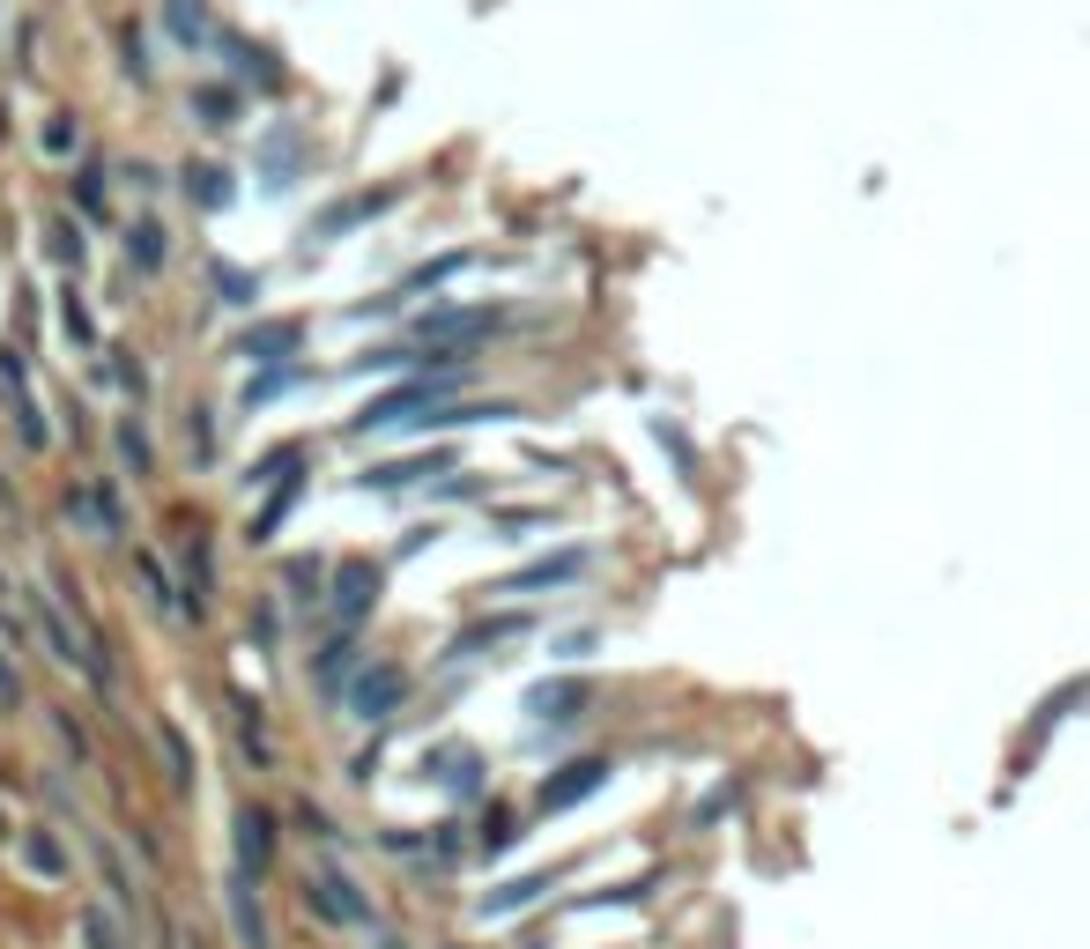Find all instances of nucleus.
Returning <instances> with one entry per match:
<instances>
[{
	"label": "nucleus",
	"instance_id": "obj_1",
	"mask_svg": "<svg viewBox=\"0 0 1090 949\" xmlns=\"http://www.w3.org/2000/svg\"><path fill=\"white\" fill-rule=\"evenodd\" d=\"M304 906L320 912L327 927H349V935L378 920L372 898H364V883H356V875H341V867H312V875H304Z\"/></svg>",
	"mask_w": 1090,
	"mask_h": 949
},
{
	"label": "nucleus",
	"instance_id": "obj_2",
	"mask_svg": "<svg viewBox=\"0 0 1090 949\" xmlns=\"http://www.w3.org/2000/svg\"><path fill=\"white\" fill-rule=\"evenodd\" d=\"M609 757H579V764H556L542 786H535V816H564V809H579L587 794H601L609 786Z\"/></svg>",
	"mask_w": 1090,
	"mask_h": 949
},
{
	"label": "nucleus",
	"instance_id": "obj_3",
	"mask_svg": "<svg viewBox=\"0 0 1090 949\" xmlns=\"http://www.w3.org/2000/svg\"><path fill=\"white\" fill-rule=\"evenodd\" d=\"M401 704H409V675H401V667H364V675L341 690V712H349V720H364V727L393 720Z\"/></svg>",
	"mask_w": 1090,
	"mask_h": 949
},
{
	"label": "nucleus",
	"instance_id": "obj_4",
	"mask_svg": "<svg viewBox=\"0 0 1090 949\" xmlns=\"http://www.w3.org/2000/svg\"><path fill=\"white\" fill-rule=\"evenodd\" d=\"M504 327L498 304H446V312H430L423 320V349H467V341H490V334Z\"/></svg>",
	"mask_w": 1090,
	"mask_h": 949
},
{
	"label": "nucleus",
	"instance_id": "obj_5",
	"mask_svg": "<svg viewBox=\"0 0 1090 949\" xmlns=\"http://www.w3.org/2000/svg\"><path fill=\"white\" fill-rule=\"evenodd\" d=\"M378 586H386V572H378L372 557H341V564H335V586H327V601H335L341 630H356V623L378 609Z\"/></svg>",
	"mask_w": 1090,
	"mask_h": 949
},
{
	"label": "nucleus",
	"instance_id": "obj_6",
	"mask_svg": "<svg viewBox=\"0 0 1090 949\" xmlns=\"http://www.w3.org/2000/svg\"><path fill=\"white\" fill-rule=\"evenodd\" d=\"M593 572V549H556V557H535V564H519V572H504L490 594H556V586H572V578Z\"/></svg>",
	"mask_w": 1090,
	"mask_h": 949
},
{
	"label": "nucleus",
	"instance_id": "obj_7",
	"mask_svg": "<svg viewBox=\"0 0 1090 949\" xmlns=\"http://www.w3.org/2000/svg\"><path fill=\"white\" fill-rule=\"evenodd\" d=\"M223 906H230V935H238V949H267V912H260V875H246V867H230V875H223Z\"/></svg>",
	"mask_w": 1090,
	"mask_h": 949
},
{
	"label": "nucleus",
	"instance_id": "obj_8",
	"mask_svg": "<svg viewBox=\"0 0 1090 949\" xmlns=\"http://www.w3.org/2000/svg\"><path fill=\"white\" fill-rule=\"evenodd\" d=\"M393 201H401V186H372V193L327 201L320 215H312V238H341V230H364V223H378V215H386Z\"/></svg>",
	"mask_w": 1090,
	"mask_h": 949
},
{
	"label": "nucleus",
	"instance_id": "obj_9",
	"mask_svg": "<svg viewBox=\"0 0 1090 949\" xmlns=\"http://www.w3.org/2000/svg\"><path fill=\"white\" fill-rule=\"evenodd\" d=\"M297 349H304V320H260L230 341V357H246V364H290Z\"/></svg>",
	"mask_w": 1090,
	"mask_h": 949
},
{
	"label": "nucleus",
	"instance_id": "obj_10",
	"mask_svg": "<svg viewBox=\"0 0 1090 949\" xmlns=\"http://www.w3.org/2000/svg\"><path fill=\"white\" fill-rule=\"evenodd\" d=\"M423 772H430V779L446 786L453 801H475V794H483V757H475L467 742H446V749H430V757H423Z\"/></svg>",
	"mask_w": 1090,
	"mask_h": 949
},
{
	"label": "nucleus",
	"instance_id": "obj_11",
	"mask_svg": "<svg viewBox=\"0 0 1090 949\" xmlns=\"http://www.w3.org/2000/svg\"><path fill=\"white\" fill-rule=\"evenodd\" d=\"M230 846H238V867H246V875H267V867H275V816H267L260 801H246Z\"/></svg>",
	"mask_w": 1090,
	"mask_h": 949
},
{
	"label": "nucleus",
	"instance_id": "obj_12",
	"mask_svg": "<svg viewBox=\"0 0 1090 949\" xmlns=\"http://www.w3.org/2000/svg\"><path fill=\"white\" fill-rule=\"evenodd\" d=\"M430 475H453V453H409V460H378V467H364L356 483H364V490H416V483H430Z\"/></svg>",
	"mask_w": 1090,
	"mask_h": 949
},
{
	"label": "nucleus",
	"instance_id": "obj_13",
	"mask_svg": "<svg viewBox=\"0 0 1090 949\" xmlns=\"http://www.w3.org/2000/svg\"><path fill=\"white\" fill-rule=\"evenodd\" d=\"M593 690L579 683V675H556V683H535L527 690V720L535 727H564V720H579V704H587Z\"/></svg>",
	"mask_w": 1090,
	"mask_h": 949
},
{
	"label": "nucleus",
	"instance_id": "obj_14",
	"mask_svg": "<svg viewBox=\"0 0 1090 949\" xmlns=\"http://www.w3.org/2000/svg\"><path fill=\"white\" fill-rule=\"evenodd\" d=\"M215 52L246 75V83H260V89H283V60L267 52V45H252L246 30H215Z\"/></svg>",
	"mask_w": 1090,
	"mask_h": 949
},
{
	"label": "nucleus",
	"instance_id": "obj_15",
	"mask_svg": "<svg viewBox=\"0 0 1090 949\" xmlns=\"http://www.w3.org/2000/svg\"><path fill=\"white\" fill-rule=\"evenodd\" d=\"M356 675H364V646H356V630L327 638V653L312 661V683H320V698H341V690H349Z\"/></svg>",
	"mask_w": 1090,
	"mask_h": 949
},
{
	"label": "nucleus",
	"instance_id": "obj_16",
	"mask_svg": "<svg viewBox=\"0 0 1090 949\" xmlns=\"http://www.w3.org/2000/svg\"><path fill=\"white\" fill-rule=\"evenodd\" d=\"M549 890H556V867H535V875H512V883H498V890L483 898V920H504V912H527V906H542Z\"/></svg>",
	"mask_w": 1090,
	"mask_h": 949
},
{
	"label": "nucleus",
	"instance_id": "obj_17",
	"mask_svg": "<svg viewBox=\"0 0 1090 949\" xmlns=\"http://www.w3.org/2000/svg\"><path fill=\"white\" fill-rule=\"evenodd\" d=\"M527 623H535L527 609H512V616H483V623H467V630L453 638V646H446V653H453V661H467V653H483V646H504V638H527Z\"/></svg>",
	"mask_w": 1090,
	"mask_h": 949
},
{
	"label": "nucleus",
	"instance_id": "obj_18",
	"mask_svg": "<svg viewBox=\"0 0 1090 949\" xmlns=\"http://www.w3.org/2000/svg\"><path fill=\"white\" fill-rule=\"evenodd\" d=\"M186 201L209 208V215H215V208H230V201H238V171H230V164H186Z\"/></svg>",
	"mask_w": 1090,
	"mask_h": 949
},
{
	"label": "nucleus",
	"instance_id": "obj_19",
	"mask_svg": "<svg viewBox=\"0 0 1090 949\" xmlns=\"http://www.w3.org/2000/svg\"><path fill=\"white\" fill-rule=\"evenodd\" d=\"M23 867L45 875V883H67V846H60V831H52V824L23 831Z\"/></svg>",
	"mask_w": 1090,
	"mask_h": 949
},
{
	"label": "nucleus",
	"instance_id": "obj_20",
	"mask_svg": "<svg viewBox=\"0 0 1090 949\" xmlns=\"http://www.w3.org/2000/svg\"><path fill=\"white\" fill-rule=\"evenodd\" d=\"M164 38L186 45V52H193V45H215L209 8H201V0H164Z\"/></svg>",
	"mask_w": 1090,
	"mask_h": 949
},
{
	"label": "nucleus",
	"instance_id": "obj_21",
	"mask_svg": "<svg viewBox=\"0 0 1090 949\" xmlns=\"http://www.w3.org/2000/svg\"><path fill=\"white\" fill-rule=\"evenodd\" d=\"M238 112H246V97H238L230 83H201L193 89V126L223 134V126H238Z\"/></svg>",
	"mask_w": 1090,
	"mask_h": 949
},
{
	"label": "nucleus",
	"instance_id": "obj_22",
	"mask_svg": "<svg viewBox=\"0 0 1090 949\" xmlns=\"http://www.w3.org/2000/svg\"><path fill=\"white\" fill-rule=\"evenodd\" d=\"M126 252H134V267H141V275H156V267L171 260V230L156 223V215H141V223L126 230Z\"/></svg>",
	"mask_w": 1090,
	"mask_h": 949
},
{
	"label": "nucleus",
	"instance_id": "obj_23",
	"mask_svg": "<svg viewBox=\"0 0 1090 949\" xmlns=\"http://www.w3.org/2000/svg\"><path fill=\"white\" fill-rule=\"evenodd\" d=\"M186 578H193L186 586V616L201 623L209 616V535H186Z\"/></svg>",
	"mask_w": 1090,
	"mask_h": 949
},
{
	"label": "nucleus",
	"instance_id": "obj_24",
	"mask_svg": "<svg viewBox=\"0 0 1090 949\" xmlns=\"http://www.w3.org/2000/svg\"><path fill=\"white\" fill-rule=\"evenodd\" d=\"M209 289L230 304V312H246L252 297H260V275H252V267H230V260H215V267H209Z\"/></svg>",
	"mask_w": 1090,
	"mask_h": 949
},
{
	"label": "nucleus",
	"instance_id": "obj_25",
	"mask_svg": "<svg viewBox=\"0 0 1090 949\" xmlns=\"http://www.w3.org/2000/svg\"><path fill=\"white\" fill-rule=\"evenodd\" d=\"M467 267H475V252H438V260H423V267H416V275H409L401 289H393V297H416V289H438V283H453V275H467Z\"/></svg>",
	"mask_w": 1090,
	"mask_h": 949
},
{
	"label": "nucleus",
	"instance_id": "obj_26",
	"mask_svg": "<svg viewBox=\"0 0 1090 949\" xmlns=\"http://www.w3.org/2000/svg\"><path fill=\"white\" fill-rule=\"evenodd\" d=\"M297 497H304V475H290L283 490H275L267 504H260V520H252V535H246V541H275V527L290 520V504H297Z\"/></svg>",
	"mask_w": 1090,
	"mask_h": 949
},
{
	"label": "nucleus",
	"instance_id": "obj_27",
	"mask_svg": "<svg viewBox=\"0 0 1090 949\" xmlns=\"http://www.w3.org/2000/svg\"><path fill=\"white\" fill-rule=\"evenodd\" d=\"M112 438H120L126 475H156V460H149V438H141V423H134V415H120V423H112Z\"/></svg>",
	"mask_w": 1090,
	"mask_h": 949
},
{
	"label": "nucleus",
	"instance_id": "obj_28",
	"mask_svg": "<svg viewBox=\"0 0 1090 949\" xmlns=\"http://www.w3.org/2000/svg\"><path fill=\"white\" fill-rule=\"evenodd\" d=\"M75 208H83L89 223H112V186H104V171H75Z\"/></svg>",
	"mask_w": 1090,
	"mask_h": 949
},
{
	"label": "nucleus",
	"instance_id": "obj_29",
	"mask_svg": "<svg viewBox=\"0 0 1090 949\" xmlns=\"http://www.w3.org/2000/svg\"><path fill=\"white\" fill-rule=\"evenodd\" d=\"M134 572H141V586H149V609H164V616H178V609H186V601H178V586H171V572L156 564V557H141Z\"/></svg>",
	"mask_w": 1090,
	"mask_h": 949
},
{
	"label": "nucleus",
	"instance_id": "obj_30",
	"mask_svg": "<svg viewBox=\"0 0 1090 949\" xmlns=\"http://www.w3.org/2000/svg\"><path fill=\"white\" fill-rule=\"evenodd\" d=\"M290 386H304V364H267V372L252 378L246 409H260V401H275V394H290Z\"/></svg>",
	"mask_w": 1090,
	"mask_h": 949
},
{
	"label": "nucleus",
	"instance_id": "obj_31",
	"mask_svg": "<svg viewBox=\"0 0 1090 949\" xmlns=\"http://www.w3.org/2000/svg\"><path fill=\"white\" fill-rule=\"evenodd\" d=\"M83 942H89V949H126V927H120L104 906H89V912H83Z\"/></svg>",
	"mask_w": 1090,
	"mask_h": 949
},
{
	"label": "nucleus",
	"instance_id": "obj_32",
	"mask_svg": "<svg viewBox=\"0 0 1090 949\" xmlns=\"http://www.w3.org/2000/svg\"><path fill=\"white\" fill-rule=\"evenodd\" d=\"M89 504H97V535H126V504H120V490L97 475V490H89Z\"/></svg>",
	"mask_w": 1090,
	"mask_h": 949
},
{
	"label": "nucleus",
	"instance_id": "obj_33",
	"mask_svg": "<svg viewBox=\"0 0 1090 949\" xmlns=\"http://www.w3.org/2000/svg\"><path fill=\"white\" fill-rule=\"evenodd\" d=\"M735 801H742V779H719L713 794H705V801H698V831H705V824H719V816H727V809H735Z\"/></svg>",
	"mask_w": 1090,
	"mask_h": 949
},
{
	"label": "nucleus",
	"instance_id": "obj_34",
	"mask_svg": "<svg viewBox=\"0 0 1090 949\" xmlns=\"http://www.w3.org/2000/svg\"><path fill=\"white\" fill-rule=\"evenodd\" d=\"M60 327H67V341H83V349H89V312H83V297H75V289L60 297Z\"/></svg>",
	"mask_w": 1090,
	"mask_h": 949
},
{
	"label": "nucleus",
	"instance_id": "obj_35",
	"mask_svg": "<svg viewBox=\"0 0 1090 949\" xmlns=\"http://www.w3.org/2000/svg\"><path fill=\"white\" fill-rule=\"evenodd\" d=\"M164 749H171V779L193 786V749H186V735H178V727H164Z\"/></svg>",
	"mask_w": 1090,
	"mask_h": 949
},
{
	"label": "nucleus",
	"instance_id": "obj_36",
	"mask_svg": "<svg viewBox=\"0 0 1090 949\" xmlns=\"http://www.w3.org/2000/svg\"><path fill=\"white\" fill-rule=\"evenodd\" d=\"M283 578L297 586V601H312V586H320V557H290V564H283Z\"/></svg>",
	"mask_w": 1090,
	"mask_h": 949
},
{
	"label": "nucleus",
	"instance_id": "obj_37",
	"mask_svg": "<svg viewBox=\"0 0 1090 949\" xmlns=\"http://www.w3.org/2000/svg\"><path fill=\"white\" fill-rule=\"evenodd\" d=\"M52 260H60V267H83V238H75V223H52Z\"/></svg>",
	"mask_w": 1090,
	"mask_h": 949
},
{
	"label": "nucleus",
	"instance_id": "obj_38",
	"mask_svg": "<svg viewBox=\"0 0 1090 949\" xmlns=\"http://www.w3.org/2000/svg\"><path fill=\"white\" fill-rule=\"evenodd\" d=\"M378 846H386L393 861H401V853H430V838H423V831H378Z\"/></svg>",
	"mask_w": 1090,
	"mask_h": 949
},
{
	"label": "nucleus",
	"instance_id": "obj_39",
	"mask_svg": "<svg viewBox=\"0 0 1090 949\" xmlns=\"http://www.w3.org/2000/svg\"><path fill=\"white\" fill-rule=\"evenodd\" d=\"M15 704H23V675H15L8 646H0V712H15Z\"/></svg>",
	"mask_w": 1090,
	"mask_h": 949
},
{
	"label": "nucleus",
	"instance_id": "obj_40",
	"mask_svg": "<svg viewBox=\"0 0 1090 949\" xmlns=\"http://www.w3.org/2000/svg\"><path fill=\"white\" fill-rule=\"evenodd\" d=\"M512 838H519V824H512V816H490V824H483V853H504Z\"/></svg>",
	"mask_w": 1090,
	"mask_h": 949
},
{
	"label": "nucleus",
	"instance_id": "obj_41",
	"mask_svg": "<svg viewBox=\"0 0 1090 949\" xmlns=\"http://www.w3.org/2000/svg\"><path fill=\"white\" fill-rule=\"evenodd\" d=\"M45 149H52V157H67V149H75V120H52V126H45Z\"/></svg>",
	"mask_w": 1090,
	"mask_h": 949
},
{
	"label": "nucleus",
	"instance_id": "obj_42",
	"mask_svg": "<svg viewBox=\"0 0 1090 949\" xmlns=\"http://www.w3.org/2000/svg\"><path fill=\"white\" fill-rule=\"evenodd\" d=\"M430 541H438V527H409V535H401V549H393V557H423Z\"/></svg>",
	"mask_w": 1090,
	"mask_h": 949
},
{
	"label": "nucleus",
	"instance_id": "obj_43",
	"mask_svg": "<svg viewBox=\"0 0 1090 949\" xmlns=\"http://www.w3.org/2000/svg\"><path fill=\"white\" fill-rule=\"evenodd\" d=\"M542 520H549V512H504L498 527H504V535H512V541H519V527H542Z\"/></svg>",
	"mask_w": 1090,
	"mask_h": 949
},
{
	"label": "nucleus",
	"instance_id": "obj_44",
	"mask_svg": "<svg viewBox=\"0 0 1090 949\" xmlns=\"http://www.w3.org/2000/svg\"><path fill=\"white\" fill-rule=\"evenodd\" d=\"M252 638H260V646H275V601H260V616H252Z\"/></svg>",
	"mask_w": 1090,
	"mask_h": 949
},
{
	"label": "nucleus",
	"instance_id": "obj_45",
	"mask_svg": "<svg viewBox=\"0 0 1090 949\" xmlns=\"http://www.w3.org/2000/svg\"><path fill=\"white\" fill-rule=\"evenodd\" d=\"M378 949H409V942H401V935H386V942H378Z\"/></svg>",
	"mask_w": 1090,
	"mask_h": 949
},
{
	"label": "nucleus",
	"instance_id": "obj_46",
	"mask_svg": "<svg viewBox=\"0 0 1090 949\" xmlns=\"http://www.w3.org/2000/svg\"><path fill=\"white\" fill-rule=\"evenodd\" d=\"M527 949H542V942H527Z\"/></svg>",
	"mask_w": 1090,
	"mask_h": 949
},
{
	"label": "nucleus",
	"instance_id": "obj_47",
	"mask_svg": "<svg viewBox=\"0 0 1090 949\" xmlns=\"http://www.w3.org/2000/svg\"><path fill=\"white\" fill-rule=\"evenodd\" d=\"M193 949H209V942H193Z\"/></svg>",
	"mask_w": 1090,
	"mask_h": 949
},
{
	"label": "nucleus",
	"instance_id": "obj_48",
	"mask_svg": "<svg viewBox=\"0 0 1090 949\" xmlns=\"http://www.w3.org/2000/svg\"><path fill=\"white\" fill-rule=\"evenodd\" d=\"M453 949H461V942H453Z\"/></svg>",
	"mask_w": 1090,
	"mask_h": 949
}]
</instances>
